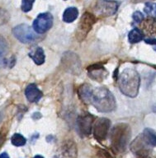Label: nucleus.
<instances>
[{
	"label": "nucleus",
	"instance_id": "nucleus-1",
	"mask_svg": "<svg viewBox=\"0 0 156 158\" xmlns=\"http://www.w3.org/2000/svg\"><path fill=\"white\" fill-rule=\"evenodd\" d=\"M120 91L129 97H136L139 92L141 78L137 72L133 69H125L119 76Z\"/></svg>",
	"mask_w": 156,
	"mask_h": 158
},
{
	"label": "nucleus",
	"instance_id": "nucleus-2",
	"mask_svg": "<svg viewBox=\"0 0 156 158\" xmlns=\"http://www.w3.org/2000/svg\"><path fill=\"white\" fill-rule=\"evenodd\" d=\"M90 104L99 112L109 113L116 108V99L108 89L98 87L93 90Z\"/></svg>",
	"mask_w": 156,
	"mask_h": 158
},
{
	"label": "nucleus",
	"instance_id": "nucleus-3",
	"mask_svg": "<svg viewBox=\"0 0 156 158\" xmlns=\"http://www.w3.org/2000/svg\"><path fill=\"white\" fill-rule=\"evenodd\" d=\"M131 138V128L126 123H117L111 131V148L116 152H122L126 150Z\"/></svg>",
	"mask_w": 156,
	"mask_h": 158
},
{
	"label": "nucleus",
	"instance_id": "nucleus-4",
	"mask_svg": "<svg viewBox=\"0 0 156 158\" xmlns=\"http://www.w3.org/2000/svg\"><path fill=\"white\" fill-rule=\"evenodd\" d=\"M97 21L96 17L90 12H84L79 21L76 31V38L79 41H82L86 38L87 35L91 31L92 27Z\"/></svg>",
	"mask_w": 156,
	"mask_h": 158
},
{
	"label": "nucleus",
	"instance_id": "nucleus-5",
	"mask_svg": "<svg viewBox=\"0 0 156 158\" xmlns=\"http://www.w3.org/2000/svg\"><path fill=\"white\" fill-rule=\"evenodd\" d=\"M12 34L20 42L29 44L34 42L38 38L36 31L27 24H21L12 29Z\"/></svg>",
	"mask_w": 156,
	"mask_h": 158
},
{
	"label": "nucleus",
	"instance_id": "nucleus-6",
	"mask_svg": "<svg viewBox=\"0 0 156 158\" xmlns=\"http://www.w3.org/2000/svg\"><path fill=\"white\" fill-rule=\"evenodd\" d=\"M53 26V17L50 12H43L37 16L33 22V30L38 34H43Z\"/></svg>",
	"mask_w": 156,
	"mask_h": 158
},
{
	"label": "nucleus",
	"instance_id": "nucleus-7",
	"mask_svg": "<svg viewBox=\"0 0 156 158\" xmlns=\"http://www.w3.org/2000/svg\"><path fill=\"white\" fill-rule=\"evenodd\" d=\"M111 121L106 118H98L93 124V135L96 140L102 142L106 138Z\"/></svg>",
	"mask_w": 156,
	"mask_h": 158
},
{
	"label": "nucleus",
	"instance_id": "nucleus-8",
	"mask_svg": "<svg viewBox=\"0 0 156 158\" xmlns=\"http://www.w3.org/2000/svg\"><path fill=\"white\" fill-rule=\"evenodd\" d=\"M118 8V2L111 1H98L95 4V12L101 17H110L115 14Z\"/></svg>",
	"mask_w": 156,
	"mask_h": 158
},
{
	"label": "nucleus",
	"instance_id": "nucleus-9",
	"mask_svg": "<svg viewBox=\"0 0 156 158\" xmlns=\"http://www.w3.org/2000/svg\"><path fill=\"white\" fill-rule=\"evenodd\" d=\"M152 146L150 144L149 141L146 139L143 133L139 135L135 140L132 142L131 145V149L136 155L146 156L148 155L149 151L150 150Z\"/></svg>",
	"mask_w": 156,
	"mask_h": 158
},
{
	"label": "nucleus",
	"instance_id": "nucleus-10",
	"mask_svg": "<svg viewBox=\"0 0 156 158\" xmlns=\"http://www.w3.org/2000/svg\"><path fill=\"white\" fill-rule=\"evenodd\" d=\"M93 122V116L90 114H86L84 115L79 116L77 120V124H78L79 132L85 136L90 135Z\"/></svg>",
	"mask_w": 156,
	"mask_h": 158
},
{
	"label": "nucleus",
	"instance_id": "nucleus-11",
	"mask_svg": "<svg viewBox=\"0 0 156 158\" xmlns=\"http://www.w3.org/2000/svg\"><path fill=\"white\" fill-rule=\"evenodd\" d=\"M88 74L93 80L102 81L107 77L108 73L102 64H93L88 68Z\"/></svg>",
	"mask_w": 156,
	"mask_h": 158
},
{
	"label": "nucleus",
	"instance_id": "nucleus-12",
	"mask_svg": "<svg viewBox=\"0 0 156 158\" xmlns=\"http://www.w3.org/2000/svg\"><path fill=\"white\" fill-rule=\"evenodd\" d=\"M63 62H64V67H67L68 69L73 72L74 73H76L77 72L79 71L80 62L76 54H72L71 52L67 53L64 55Z\"/></svg>",
	"mask_w": 156,
	"mask_h": 158
},
{
	"label": "nucleus",
	"instance_id": "nucleus-13",
	"mask_svg": "<svg viewBox=\"0 0 156 158\" xmlns=\"http://www.w3.org/2000/svg\"><path fill=\"white\" fill-rule=\"evenodd\" d=\"M25 95L28 101L32 103H37L41 99L42 92L35 84H29L25 90Z\"/></svg>",
	"mask_w": 156,
	"mask_h": 158
},
{
	"label": "nucleus",
	"instance_id": "nucleus-14",
	"mask_svg": "<svg viewBox=\"0 0 156 158\" xmlns=\"http://www.w3.org/2000/svg\"><path fill=\"white\" fill-rule=\"evenodd\" d=\"M28 55L31 57V59L37 65H41V64H44L46 56H45L44 49H42L41 47L35 46L32 48L29 53H28Z\"/></svg>",
	"mask_w": 156,
	"mask_h": 158
},
{
	"label": "nucleus",
	"instance_id": "nucleus-15",
	"mask_svg": "<svg viewBox=\"0 0 156 158\" xmlns=\"http://www.w3.org/2000/svg\"><path fill=\"white\" fill-rule=\"evenodd\" d=\"M93 89L89 84H84L79 89V96L84 103H91L92 96H93Z\"/></svg>",
	"mask_w": 156,
	"mask_h": 158
},
{
	"label": "nucleus",
	"instance_id": "nucleus-16",
	"mask_svg": "<svg viewBox=\"0 0 156 158\" xmlns=\"http://www.w3.org/2000/svg\"><path fill=\"white\" fill-rule=\"evenodd\" d=\"M78 16H79V11L76 7H68L67 9H65L64 14H63V21L70 23V22H74L78 17Z\"/></svg>",
	"mask_w": 156,
	"mask_h": 158
},
{
	"label": "nucleus",
	"instance_id": "nucleus-17",
	"mask_svg": "<svg viewBox=\"0 0 156 158\" xmlns=\"http://www.w3.org/2000/svg\"><path fill=\"white\" fill-rule=\"evenodd\" d=\"M144 39V33L138 28H134L129 32L128 40L131 44H136Z\"/></svg>",
	"mask_w": 156,
	"mask_h": 158
},
{
	"label": "nucleus",
	"instance_id": "nucleus-18",
	"mask_svg": "<svg viewBox=\"0 0 156 158\" xmlns=\"http://www.w3.org/2000/svg\"><path fill=\"white\" fill-rule=\"evenodd\" d=\"M11 142H12V145L16 146V147H22V146H24L26 144L27 139L22 134L15 133V134L12 135V138H11Z\"/></svg>",
	"mask_w": 156,
	"mask_h": 158
},
{
	"label": "nucleus",
	"instance_id": "nucleus-19",
	"mask_svg": "<svg viewBox=\"0 0 156 158\" xmlns=\"http://www.w3.org/2000/svg\"><path fill=\"white\" fill-rule=\"evenodd\" d=\"M143 134L152 147H156V134L150 128H145Z\"/></svg>",
	"mask_w": 156,
	"mask_h": 158
},
{
	"label": "nucleus",
	"instance_id": "nucleus-20",
	"mask_svg": "<svg viewBox=\"0 0 156 158\" xmlns=\"http://www.w3.org/2000/svg\"><path fill=\"white\" fill-rule=\"evenodd\" d=\"M7 42L2 37L0 36V68L3 64V60H4V56L6 54L7 49Z\"/></svg>",
	"mask_w": 156,
	"mask_h": 158
},
{
	"label": "nucleus",
	"instance_id": "nucleus-21",
	"mask_svg": "<svg viewBox=\"0 0 156 158\" xmlns=\"http://www.w3.org/2000/svg\"><path fill=\"white\" fill-rule=\"evenodd\" d=\"M144 11L146 14L150 17H156V3L155 2H146Z\"/></svg>",
	"mask_w": 156,
	"mask_h": 158
},
{
	"label": "nucleus",
	"instance_id": "nucleus-22",
	"mask_svg": "<svg viewBox=\"0 0 156 158\" xmlns=\"http://www.w3.org/2000/svg\"><path fill=\"white\" fill-rule=\"evenodd\" d=\"M10 19V15L7 10L0 8V26L6 24Z\"/></svg>",
	"mask_w": 156,
	"mask_h": 158
},
{
	"label": "nucleus",
	"instance_id": "nucleus-23",
	"mask_svg": "<svg viewBox=\"0 0 156 158\" xmlns=\"http://www.w3.org/2000/svg\"><path fill=\"white\" fill-rule=\"evenodd\" d=\"M144 26L150 27L148 28H145L147 31L150 32V34H154V32H156V22L154 19H147Z\"/></svg>",
	"mask_w": 156,
	"mask_h": 158
},
{
	"label": "nucleus",
	"instance_id": "nucleus-24",
	"mask_svg": "<svg viewBox=\"0 0 156 158\" xmlns=\"http://www.w3.org/2000/svg\"><path fill=\"white\" fill-rule=\"evenodd\" d=\"M34 3V1H28V0H23L22 2V10L24 12H27L31 11L32 8V5Z\"/></svg>",
	"mask_w": 156,
	"mask_h": 158
},
{
	"label": "nucleus",
	"instance_id": "nucleus-25",
	"mask_svg": "<svg viewBox=\"0 0 156 158\" xmlns=\"http://www.w3.org/2000/svg\"><path fill=\"white\" fill-rule=\"evenodd\" d=\"M133 19L134 21H135L136 22H137V23L141 22L144 19V15L142 14L141 12H139V11L135 12L133 14Z\"/></svg>",
	"mask_w": 156,
	"mask_h": 158
},
{
	"label": "nucleus",
	"instance_id": "nucleus-26",
	"mask_svg": "<svg viewBox=\"0 0 156 158\" xmlns=\"http://www.w3.org/2000/svg\"><path fill=\"white\" fill-rule=\"evenodd\" d=\"M145 43H147V44H155L156 45V39H154V38H149V39H146L145 40Z\"/></svg>",
	"mask_w": 156,
	"mask_h": 158
},
{
	"label": "nucleus",
	"instance_id": "nucleus-27",
	"mask_svg": "<svg viewBox=\"0 0 156 158\" xmlns=\"http://www.w3.org/2000/svg\"><path fill=\"white\" fill-rule=\"evenodd\" d=\"M3 141H4V137H3V135H2V133H0V148H1V146L2 145Z\"/></svg>",
	"mask_w": 156,
	"mask_h": 158
},
{
	"label": "nucleus",
	"instance_id": "nucleus-28",
	"mask_svg": "<svg viewBox=\"0 0 156 158\" xmlns=\"http://www.w3.org/2000/svg\"><path fill=\"white\" fill-rule=\"evenodd\" d=\"M0 158H10L9 156L7 155L6 152H3L2 154H0Z\"/></svg>",
	"mask_w": 156,
	"mask_h": 158
},
{
	"label": "nucleus",
	"instance_id": "nucleus-29",
	"mask_svg": "<svg viewBox=\"0 0 156 158\" xmlns=\"http://www.w3.org/2000/svg\"><path fill=\"white\" fill-rule=\"evenodd\" d=\"M33 158H44V157H43V156H41L37 155V156H35Z\"/></svg>",
	"mask_w": 156,
	"mask_h": 158
},
{
	"label": "nucleus",
	"instance_id": "nucleus-30",
	"mask_svg": "<svg viewBox=\"0 0 156 158\" xmlns=\"http://www.w3.org/2000/svg\"><path fill=\"white\" fill-rule=\"evenodd\" d=\"M154 50H155V51H156V46L154 47Z\"/></svg>",
	"mask_w": 156,
	"mask_h": 158
}]
</instances>
